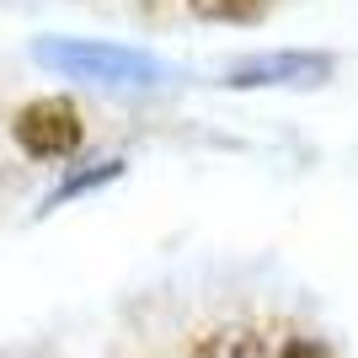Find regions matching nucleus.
<instances>
[{
    "label": "nucleus",
    "instance_id": "f257e3e1",
    "mask_svg": "<svg viewBox=\"0 0 358 358\" xmlns=\"http://www.w3.org/2000/svg\"><path fill=\"white\" fill-rule=\"evenodd\" d=\"M32 59L70 80H96V86H155L171 75V64L129 43H102V38H38Z\"/></svg>",
    "mask_w": 358,
    "mask_h": 358
},
{
    "label": "nucleus",
    "instance_id": "f03ea898",
    "mask_svg": "<svg viewBox=\"0 0 358 358\" xmlns=\"http://www.w3.org/2000/svg\"><path fill=\"white\" fill-rule=\"evenodd\" d=\"M331 54L315 48H284V54H252L220 70V86L230 91H268V86H327L331 80Z\"/></svg>",
    "mask_w": 358,
    "mask_h": 358
},
{
    "label": "nucleus",
    "instance_id": "7ed1b4c3",
    "mask_svg": "<svg viewBox=\"0 0 358 358\" xmlns=\"http://www.w3.org/2000/svg\"><path fill=\"white\" fill-rule=\"evenodd\" d=\"M11 134L32 161H70L75 150H80V139H86V129H80L75 102H64V96H38V102H27L11 118Z\"/></svg>",
    "mask_w": 358,
    "mask_h": 358
},
{
    "label": "nucleus",
    "instance_id": "20e7f679",
    "mask_svg": "<svg viewBox=\"0 0 358 358\" xmlns=\"http://www.w3.org/2000/svg\"><path fill=\"white\" fill-rule=\"evenodd\" d=\"M123 155H107V161H91V166H80V171H70V177L54 187V193L38 203V214H54V209H64L70 198H80V193H96V187H107V182H118L123 177Z\"/></svg>",
    "mask_w": 358,
    "mask_h": 358
},
{
    "label": "nucleus",
    "instance_id": "39448f33",
    "mask_svg": "<svg viewBox=\"0 0 358 358\" xmlns=\"http://www.w3.org/2000/svg\"><path fill=\"white\" fill-rule=\"evenodd\" d=\"M193 358H268V343L246 327H220L193 348Z\"/></svg>",
    "mask_w": 358,
    "mask_h": 358
},
{
    "label": "nucleus",
    "instance_id": "423d86ee",
    "mask_svg": "<svg viewBox=\"0 0 358 358\" xmlns=\"http://www.w3.org/2000/svg\"><path fill=\"white\" fill-rule=\"evenodd\" d=\"M198 22H224V27H252L273 11V0H187Z\"/></svg>",
    "mask_w": 358,
    "mask_h": 358
},
{
    "label": "nucleus",
    "instance_id": "0eeeda50",
    "mask_svg": "<svg viewBox=\"0 0 358 358\" xmlns=\"http://www.w3.org/2000/svg\"><path fill=\"white\" fill-rule=\"evenodd\" d=\"M278 358H337V353H331V348L321 343V337H289Z\"/></svg>",
    "mask_w": 358,
    "mask_h": 358
}]
</instances>
